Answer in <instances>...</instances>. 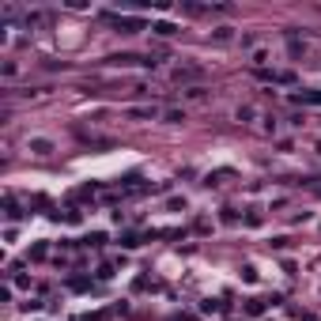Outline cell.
<instances>
[{
	"label": "cell",
	"instance_id": "cell-1",
	"mask_svg": "<svg viewBox=\"0 0 321 321\" xmlns=\"http://www.w3.org/2000/svg\"><path fill=\"white\" fill-rule=\"evenodd\" d=\"M114 27L121 30V34H136V30L144 27V23H140V19H121V15H117V19H114Z\"/></svg>",
	"mask_w": 321,
	"mask_h": 321
},
{
	"label": "cell",
	"instance_id": "cell-2",
	"mask_svg": "<svg viewBox=\"0 0 321 321\" xmlns=\"http://www.w3.org/2000/svg\"><path fill=\"white\" fill-rule=\"evenodd\" d=\"M295 102H299V106H302V102H306V106H321V91H299Z\"/></svg>",
	"mask_w": 321,
	"mask_h": 321
},
{
	"label": "cell",
	"instance_id": "cell-3",
	"mask_svg": "<svg viewBox=\"0 0 321 321\" xmlns=\"http://www.w3.org/2000/svg\"><path fill=\"white\" fill-rule=\"evenodd\" d=\"M30 151H34V155H49L53 144H49V140H30Z\"/></svg>",
	"mask_w": 321,
	"mask_h": 321
},
{
	"label": "cell",
	"instance_id": "cell-4",
	"mask_svg": "<svg viewBox=\"0 0 321 321\" xmlns=\"http://www.w3.org/2000/svg\"><path fill=\"white\" fill-rule=\"evenodd\" d=\"M197 76H201L197 68H178V72H174V80H178V83H189V80H197Z\"/></svg>",
	"mask_w": 321,
	"mask_h": 321
},
{
	"label": "cell",
	"instance_id": "cell-5",
	"mask_svg": "<svg viewBox=\"0 0 321 321\" xmlns=\"http://www.w3.org/2000/svg\"><path fill=\"white\" fill-rule=\"evenodd\" d=\"M151 30H155V34H162V38H170V34H174V23H155Z\"/></svg>",
	"mask_w": 321,
	"mask_h": 321
},
{
	"label": "cell",
	"instance_id": "cell-6",
	"mask_svg": "<svg viewBox=\"0 0 321 321\" xmlns=\"http://www.w3.org/2000/svg\"><path fill=\"white\" fill-rule=\"evenodd\" d=\"M129 117H155V110H147V106H140V110H129Z\"/></svg>",
	"mask_w": 321,
	"mask_h": 321
},
{
	"label": "cell",
	"instance_id": "cell-7",
	"mask_svg": "<svg viewBox=\"0 0 321 321\" xmlns=\"http://www.w3.org/2000/svg\"><path fill=\"white\" fill-rule=\"evenodd\" d=\"M216 42H231V27H219L216 30Z\"/></svg>",
	"mask_w": 321,
	"mask_h": 321
},
{
	"label": "cell",
	"instance_id": "cell-8",
	"mask_svg": "<svg viewBox=\"0 0 321 321\" xmlns=\"http://www.w3.org/2000/svg\"><path fill=\"white\" fill-rule=\"evenodd\" d=\"M246 310H249V314H261L264 302H261V299H249V306H246Z\"/></svg>",
	"mask_w": 321,
	"mask_h": 321
}]
</instances>
